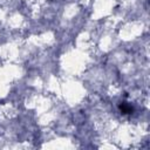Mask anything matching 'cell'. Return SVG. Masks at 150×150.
<instances>
[{
    "label": "cell",
    "mask_w": 150,
    "mask_h": 150,
    "mask_svg": "<svg viewBox=\"0 0 150 150\" xmlns=\"http://www.w3.org/2000/svg\"><path fill=\"white\" fill-rule=\"evenodd\" d=\"M120 110H121L123 114H131L132 108H131L130 105H125L124 103H122V104L120 105Z\"/></svg>",
    "instance_id": "cell-1"
}]
</instances>
